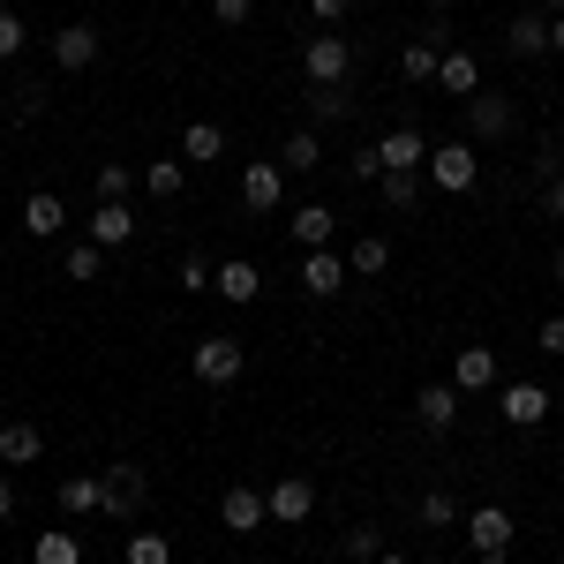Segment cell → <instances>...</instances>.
<instances>
[{
    "instance_id": "8d00e7d4",
    "label": "cell",
    "mask_w": 564,
    "mask_h": 564,
    "mask_svg": "<svg viewBox=\"0 0 564 564\" xmlns=\"http://www.w3.org/2000/svg\"><path fill=\"white\" fill-rule=\"evenodd\" d=\"M377 188H384L391 212H414V204H422V174H384Z\"/></svg>"
},
{
    "instance_id": "d590c367",
    "label": "cell",
    "mask_w": 564,
    "mask_h": 564,
    "mask_svg": "<svg viewBox=\"0 0 564 564\" xmlns=\"http://www.w3.org/2000/svg\"><path fill=\"white\" fill-rule=\"evenodd\" d=\"M135 196V166H98V204H129Z\"/></svg>"
},
{
    "instance_id": "2e32d148",
    "label": "cell",
    "mask_w": 564,
    "mask_h": 564,
    "mask_svg": "<svg viewBox=\"0 0 564 564\" xmlns=\"http://www.w3.org/2000/svg\"><path fill=\"white\" fill-rule=\"evenodd\" d=\"M61 226H68V204H61L53 188H31V196H23V234H31V241H53Z\"/></svg>"
},
{
    "instance_id": "83f0119b",
    "label": "cell",
    "mask_w": 564,
    "mask_h": 564,
    "mask_svg": "<svg viewBox=\"0 0 564 564\" xmlns=\"http://www.w3.org/2000/svg\"><path fill=\"white\" fill-rule=\"evenodd\" d=\"M436 68H444V53H436L430 39H406V45H399V76H406V84H436Z\"/></svg>"
},
{
    "instance_id": "7a4b0ae2",
    "label": "cell",
    "mask_w": 564,
    "mask_h": 564,
    "mask_svg": "<svg viewBox=\"0 0 564 564\" xmlns=\"http://www.w3.org/2000/svg\"><path fill=\"white\" fill-rule=\"evenodd\" d=\"M302 76L308 84H347L354 76V45L339 39V31H316V39L302 45Z\"/></svg>"
},
{
    "instance_id": "44dd1931",
    "label": "cell",
    "mask_w": 564,
    "mask_h": 564,
    "mask_svg": "<svg viewBox=\"0 0 564 564\" xmlns=\"http://www.w3.org/2000/svg\"><path fill=\"white\" fill-rule=\"evenodd\" d=\"M181 188H188V159H151L143 166V196L151 204H181Z\"/></svg>"
},
{
    "instance_id": "4316f807",
    "label": "cell",
    "mask_w": 564,
    "mask_h": 564,
    "mask_svg": "<svg viewBox=\"0 0 564 564\" xmlns=\"http://www.w3.org/2000/svg\"><path fill=\"white\" fill-rule=\"evenodd\" d=\"M534 188H542V212L564 226V159H557V151H542V159H534Z\"/></svg>"
},
{
    "instance_id": "ab89813d",
    "label": "cell",
    "mask_w": 564,
    "mask_h": 564,
    "mask_svg": "<svg viewBox=\"0 0 564 564\" xmlns=\"http://www.w3.org/2000/svg\"><path fill=\"white\" fill-rule=\"evenodd\" d=\"M212 15H218V23H226V31H241V23L257 15V0H212Z\"/></svg>"
},
{
    "instance_id": "ee69618b",
    "label": "cell",
    "mask_w": 564,
    "mask_h": 564,
    "mask_svg": "<svg viewBox=\"0 0 564 564\" xmlns=\"http://www.w3.org/2000/svg\"><path fill=\"white\" fill-rule=\"evenodd\" d=\"M534 347H542V354H557V361H564V316H550V324L534 332Z\"/></svg>"
},
{
    "instance_id": "277c9868",
    "label": "cell",
    "mask_w": 564,
    "mask_h": 564,
    "mask_svg": "<svg viewBox=\"0 0 564 564\" xmlns=\"http://www.w3.org/2000/svg\"><path fill=\"white\" fill-rule=\"evenodd\" d=\"M512 534H520V527H512V512H505V505H481V512H467V542H475L481 564H505V557H512Z\"/></svg>"
},
{
    "instance_id": "f907efd6",
    "label": "cell",
    "mask_w": 564,
    "mask_h": 564,
    "mask_svg": "<svg viewBox=\"0 0 564 564\" xmlns=\"http://www.w3.org/2000/svg\"><path fill=\"white\" fill-rule=\"evenodd\" d=\"M436 8H459V0H436Z\"/></svg>"
},
{
    "instance_id": "7402d4cb",
    "label": "cell",
    "mask_w": 564,
    "mask_h": 564,
    "mask_svg": "<svg viewBox=\"0 0 564 564\" xmlns=\"http://www.w3.org/2000/svg\"><path fill=\"white\" fill-rule=\"evenodd\" d=\"M436 84L452 90V98H475V90H481V61L467 53V45H452V53H444V68H436Z\"/></svg>"
},
{
    "instance_id": "ba28073f",
    "label": "cell",
    "mask_w": 564,
    "mask_h": 564,
    "mask_svg": "<svg viewBox=\"0 0 564 564\" xmlns=\"http://www.w3.org/2000/svg\"><path fill=\"white\" fill-rule=\"evenodd\" d=\"M218 527H226V534H257V527H271V505H263V489L234 481V489L218 497Z\"/></svg>"
},
{
    "instance_id": "d6986e66",
    "label": "cell",
    "mask_w": 564,
    "mask_h": 564,
    "mask_svg": "<svg viewBox=\"0 0 564 564\" xmlns=\"http://www.w3.org/2000/svg\"><path fill=\"white\" fill-rule=\"evenodd\" d=\"M452 384L459 391H489L497 384V347H459L452 354Z\"/></svg>"
},
{
    "instance_id": "4fadbf2b",
    "label": "cell",
    "mask_w": 564,
    "mask_h": 564,
    "mask_svg": "<svg viewBox=\"0 0 564 564\" xmlns=\"http://www.w3.org/2000/svg\"><path fill=\"white\" fill-rule=\"evenodd\" d=\"M505 53H512V61H542V53H550V15H542V8L512 15V23H505Z\"/></svg>"
},
{
    "instance_id": "8992f818",
    "label": "cell",
    "mask_w": 564,
    "mask_h": 564,
    "mask_svg": "<svg viewBox=\"0 0 564 564\" xmlns=\"http://www.w3.org/2000/svg\"><path fill=\"white\" fill-rule=\"evenodd\" d=\"M512 129H520L512 98H497V90H475V98H467V135H475V143H505Z\"/></svg>"
},
{
    "instance_id": "681fc988",
    "label": "cell",
    "mask_w": 564,
    "mask_h": 564,
    "mask_svg": "<svg viewBox=\"0 0 564 564\" xmlns=\"http://www.w3.org/2000/svg\"><path fill=\"white\" fill-rule=\"evenodd\" d=\"M377 564H406V557H399V550H384V557H377Z\"/></svg>"
},
{
    "instance_id": "ac0fdd59",
    "label": "cell",
    "mask_w": 564,
    "mask_h": 564,
    "mask_svg": "<svg viewBox=\"0 0 564 564\" xmlns=\"http://www.w3.org/2000/svg\"><path fill=\"white\" fill-rule=\"evenodd\" d=\"M505 422H512V430H542V422H550V391L542 384H505Z\"/></svg>"
},
{
    "instance_id": "30bf717a",
    "label": "cell",
    "mask_w": 564,
    "mask_h": 564,
    "mask_svg": "<svg viewBox=\"0 0 564 564\" xmlns=\"http://www.w3.org/2000/svg\"><path fill=\"white\" fill-rule=\"evenodd\" d=\"M241 204H249V212L257 218H271L279 212V204H286V166H241Z\"/></svg>"
},
{
    "instance_id": "5b68a950",
    "label": "cell",
    "mask_w": 564,
    "mask_h": 564,
    "mask_svg": "<svg viewBox=\"0 0 564 564\" xmlns=\"http://www.w3.org/2000/svg\"><path fill=\"white\" fill-rule=\"evenodd\" d=\"M143 497H151V475H143L135 459H113V467H106V520H135Z\"/></svg>"
},
{
    "instance_id": "74e56055",
    "label": "cell",
    "mask_w": 564,
    "mask_h": 564,
    "mask_svg": "<svg viewBox=\"0 0 564 564\" xmlns=\"http://www.w3.org/2000/svg\"><path fill=\"white\" fill-rule=\"evenodd\" d=\"M15 53H23V15L0 8V61H15Z\"/></svg>"
},
{
    "instance_id": "f6af8a7d",
    "label": "cell",
    "mask_w": 564,
    "mask_h": 564,
    "mask_svg": "<svg viewBox=\"0 0 564 564\" xmlns=\"http://www.w3.org/2000/svg\"><path fill=\"white\" fill-rule=\"evenodd\" d=\"M8 520H15V481L0 475V527H8Z\"/></svg>"
},
{
    "instance_id": "1f68e13d",
    "label": "cell",
    "mask_w": 564,
    "mask_h": 564,
    "mask_svg": "<svg viewBox=\"0 0 564 564\" xmlns=\"http://www.w3.org/2000/svg\"><path fill=\"white\" fill-rule=\"evenodd\" d=\"M308 113H316V121H347V113H354V90L347 84H308Z\"/></svg>"
},
{
    "instance_id": "4dcf8cb0",
    "label": "cell",
    "mask_w": 564,
    "mask_h": 564,
    "mask_svg": "<svg viewBox=\"0 0 564 564\" xmlns=\"http://www.w3.org/2000/svg\"><path fill=\"white\" fill-rule=\"evenodd\" d=\"M121 564H174V542H166L159 527H135L129 550H121Z\"/></svg>"
},
{
    "instance_id": "7bdbcfd3",
    "label": "cell",
    "mask_w": 564,
    "mask_h": 564,
    "mask_svg": "<svg viewBox=\"0 0 564 564\" xmlns=\"http://www.w3.org/2000/svg\"><path fill=\"white\" fill-rule=\"evenodd\" d=\"M45 113V84H23L15 90V121H39Z\"/></svg>"
},
{
    "instance_id": "9c48e42d",
    "label": "cell",
    "mask_w": 564,
    "mask_h": 564,
    "mask_svg": "<svg viewBox=\"0 0 564 564\" xmlns=\"http://www.w3.org/2000/svg\"><path fill=\"white\" fill-rule=\"evenodd\" d=\"M377 159H384V174H422V166H430V135L422 129H384L377 135Z\"/></svg>"
},
{
    "instance_id": "6da1fadb",
    "label": "cell",
    "mask_w": 564,
    "mask_h": 564,
    "mask_svg": "<svg viewBox=\"0 0 564 564\" xmlns=\"http://www.w3.org/2000/svg\"><path fill=\"white\" fill-rule=\"evenodd\" d=\"M188 369H196V384H241V369H249V347L241 339H196V354H188Z\"/></svg>"
},
{
    "instance_id": "ffe728a7",
    "label": "cell",
    "mask_w": 564,
    "mask_h": 564,
    "mask_svg": "<svg viewBox=\"0 0 564 564\" xmlns=\"http://www.w3.org/2000/svg\"><path fill=\"white\" fill-rule=\"evenodd\" d=\"M61 512H68V520L106 512V475H68V481H61Z\"/></svg>"
},
{
    "instance_id": "e0dca14e",
    "label": "cell",
    "mask_w": 564,
    "mask_h": 564,
    "mask_svg": "<svg viewBox=\"0 0 564 564\" xmlns=\"http://www.w3.org/2000/svg\"><path fill=\"white\" fill-rule=\"evenodd\" d=\"M39 459H45L39 422H0V467H39Z\"/></svg>"
},
{
    "instance_id": "f546056e",
    "label": "cell",
    "mask_w": 564,
    "mask_h": 564,
    "mask_svg": "<svg viewBox=\"0 0 564 564\" xmlns=\"http://www.w3.org/2000/svg\"><path fill=\"white\" fill-rule=\"evenodd\" d=\"M384 263H391V241H384V234H354V249H347V271H354V279H377Z\"/></svg>"
},
{
    "instance_id": "60d3db41",
    "label": "cell",
    "mask_w": 564,
    "mask_h": 564,
    "mask_svg": "<svg viewBox=\"0 0 564 564\" xmlns=\"http://www.w3.org/2000/svg\"><path fill=\"white\" fill-rule=\"evenodd\" d=\"M308 15H316L324 31H339V23H347V15H354V0H308Z\"/></svg>"
},
{
    "instance_id": "836d02e7",
    "label": "cell",
    "mask_w": 564,
    "mask_h": 564,
    "mask_svg": "<svg viewBox=\"0 0 564 564\" xmlns=\"http://www.w3.org/2000/svg\"><path fill=\"white\" fill-rule=\"evenodd\" d=\"M422 520L444 534V527H467V512H459V497H452V489H430V497H422Z\"/></svg>"
},
{
    "instance_id": "7dc6e473",
    "label": "cell",
    "mask_w": 564,
    "mask_h": 564,
    "mask_svg": "<svg viewBox=\"0 0 564 564\" xmlns=\"http://www.w3.org/2000/svg\"><path fill=\"white\" fill-rule=\"evenodd\" d=\"M534 8H542V15H564V0H534Z\"/></svg>"
},
{
    "instance_id": "3957f363",
    "label": "cell",
    "mask_w": 564,
    "mask_h": 564,
    "mask_svg": "<svg viewBox=\"0 0 564 564\" xmlns=\"http://www.w3.org/2000/svg\"><path fill=\"white\" fill-rule=\"evenodd\" d=\"M422 174H430L436 188H444V196H467V188L481 181V159H475V143H436Z\"/></svg>"
},
{
    "instance_id": "8fae6325",
    "label": "cell",
    "mask_w": 564,
    "mask_h": 564,
    "mask_svg": "<svg viewBox=\"0 0 564 564\" xmlns=\"http://www.w3.org/2000/svg\"><path fill=\"white\" fill-rule=\"evenodd\" d=\"M212 294H218V302H234V308H249V302L263 294V271H257L249 257H226V263L212 271Z\"/></svg>"
},
{
    "instance_id": "52a82bcc",
    "label": "cell",
    "mask_w": 564,
    "mask_h": 564,
    "mask_svg": "<svg viewBox=\"0 0 564 564\" xmlns=\"http://www.w3.org/2000/svg\"><path fill=\"white\" fill-rule=\"evenodd\" d=\"M263 505H271V527H302L308 512H316V481L308 475H279L271 489H263Z\"/></svg>"
},
{
    "instance_id": "f1b7e54d",
    "label": "cell",
    "mask_w": 564,
    "mask_h": 564,
    "mask_svg": "<svg viewBox=\"0 0 564 564\" xmlns=\"http://www.w3.org/2000/svg\"><path fill=\"white\" fill-rule=\"evenodd\" d=\"M279 166H286V174H316V166H324V135L294 129V135H286V151H279Z\"/></svg>"
},
{
    "instance_id": "603a6c76",
    "label": "cell",
    "mask_w": 564,
    "mask_h": 564,
    "mask_svg": "<svg viewBox=\"0 0 564 564\" xmlns=\"http://www.w3.org/2000/svg\"><path fill=\"white\" fill-rule=\"evenodd\" d=\"M181 159H188V166L226 159V129H218V121H188V129H181Z\"/></svg>"
},
{
    "instance_id": "c3c4849f",
    "label": "cell",
    "mask_w": 564,
    "mask_h": 564,
    "mask_svg": "<svg viewBox=\"0 0 564 564\" xmlns=\"http://www.w3.org/2000/svg\"><path fill=\"white\" fill-rule=\"evenodd\" d=\"M550 271H557V286H564V249H557V257H550Z\"/></svg>"
},
{
    "instance_id": "d6a6232c",
    "label": "cell",
    "mask_w": 564,
    "mask_h": 564,
    "mask_svg": "<svg viewBox=\"0 0 564 564\" xmlns=\"http://www.w3.org/2000/svg\"><path fill=\"white\" fill-rule=\"evenodd\" d=\"M339 550H347V564H377V557H384V527H377V520L347 527V542H339Z\"/></svg>"
},
{
    "instance_id": "5bb4252c",
    "label": "cell",
    "mask_w": 564,
    "mask_h": 564,
    "mask_svg": "<svg viewBox=\"0 0 564 564\" xmlns=\"http://www.w3.org/2000/svg\"><path fill=\"white\" fill-rule=\"evenodd\" d=\"M459 399H467L459 384H422V391H414V414H422V430L452 436V422H459Z\"/></svg>"
},
{
    "instance_id": "f35d334b",
    "label": "cell",
    "mask_w": 564,
    "mask_h": 564,
    "mask_svg": "<svg viewBox=\"0 0 564 564\" xmlns=\"http://www.w3.org/2000/svg\"><path fill=\"white\" fill-rule=\"evenodd\" d=\"M347 174H354V181H384V159H377V143H361V151H354Z\"/></svg>"
},
{
    "instance_id": "cb8c5ba5",
    "label": "cell",
    "mask_w": 564,
    "mask_h": 564,
    "mask_svg": "<svg viewBox=\"0 0 564 564\" xmlns=\"http://www.w3.org/2000/svg\"><path fill=\"white\" fill-rule=\"evenodd\" d=\"M286 234H294V241H302V257H308V249H332V234H339V218L324 212V204H302V212H294V226H286Z\"/></svg>"
},
{
    "instance_id": "d4e9b609",
    "label": "cell",
    "mask_w": 564,
    "mask_h": 564,
    "mask_svg": "<svg viewBox=\"0 0 564 564\" xmlns=\"http://www.w3.org/2000/svg\"><path fill=\"white\" fill-rule=\"evenodd\" d=\"M129 234H135V212H129V204H98V212H90V241H98V249H121Z\"/></svg>"
},
{
    "instance_id": "bcb514c9",
    "label": "cell",
    "mask_w": 564,
    "mask_h": 564,
    "mask_svg": "<svg viewBox=\"0 0 564 564\" xmlns=\"http://www.w3.org/2000/svg\"><path fill=\"white\" fill-rule=\"evenodd\" d=\"M550 53H564V15H550Z\"/></svg>"
},
{
    "instance_id": "484cf974",
    "label": "cell",
    "mask_w": 564,
    "mask_h": 564,
    "mask_svg": "<svg viewBox=\"0 0 564 564\" xmlns=\"http://www.w3.org/2000/svg\"><path fill=\"white\" fill-rule=\"evenodd\" d=\"M31 564H84V542H76V527H45L39 542H31Z\"/></svg>"
},
{
    "instance_id": "7c38bea8",
    "label": "cell",
    "mask_w": 564,
    "mask_h": 564,
    "mask_svg": "<svg viewBox=\"0 0 564 564\" xmlns=\"http://www.w3.org/2000/svg\"><path fill=\"white\" fill-rule=\"evenodd\" d=\"M347 257H332V249H308L302 257V286L308 294H316V302H332V294H347Z\"/></svg>"
},
{
    "instance_id": "b9f144b4",
    "label": "cell",
    "mask_w": 564,
    "mask_h": 564,
    "mask_svg": "<svg viewBox=\"0 0 564 564\" xmlns=\"http://www.w3.org/2000/svg\"><path fill=\"white\" fill-rule=\"evenodd\" d=\"M181 286H188V294H212V263H204V257H181Z\"/></svg>"
},
{
    "instance_id": "9a60e30c",
    "label": "cell",
    "mask_w": 564,
    "mask_h": 564,
    "mask_svg": "<svg viewBox=\"0 0 564 564\" xmlns=\"http://www.w3.org/2000/svg\"><path fill=\"white\" fill-rule=\"evenodd\" d=\"M90 61H98V31H90V23H61V31H53V68L76 76V68H90Z\"/></svg>"
},
{
    "instance_id": "e575fe53",
    "label": "cell",
    "mask_w": 564,
    "mask_h": 564,
    "mask_svg": "<svg viewBox=\"0 0 564 564\" xmlns=\"http://www.w3.org/2000/svg\"><path fill=\"white\" fill-rule=\"evenodd\" d=\"M98 271H106V249H98V241H76V249H68V279H76V286H90V279H98Z\"/></svg>"
}]
</instances>
